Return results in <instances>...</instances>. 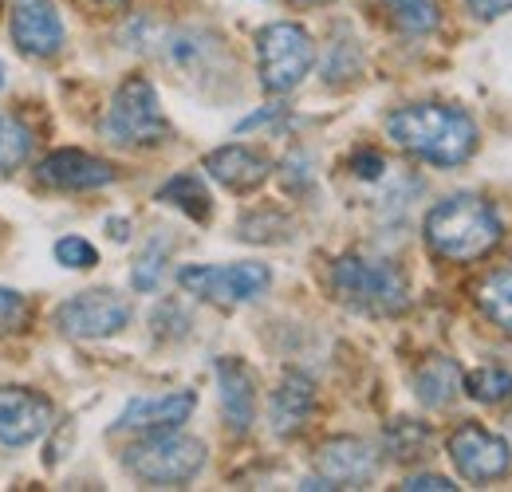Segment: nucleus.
Returning <instances> with one entry per match:
<instances>
[{
    "mask_svg": "<svg viewBox=\"0 0 512 492\" xmlns=\"http://www.w3.org/2000/svg\"><path fill=\"white\" fill-rule=\"evenodd\" d=\"M32 154V130L16 115H0V174L24 166Z\"/></svg>",
    "mask_w": 512,
    "mask_h": 492,
    "instance_id": "393cba45",
    "label": "nucleus"
},
{
    "mask_svg": "<svg viewBox=\"0 0 512 492\" xmlns=\"http://www.w3.org/2000/svg\"><path fill=\"white\" fill-rule=\"evenodd\" d=\"M414 390H418V402H422V406L442 410V406H449V402L465 390V374H461V367H457L453 359L434 355V359H426V363L418 367Z\"/></svg>",
    "mask_w": 512,
    "mask_h": 492,
    "instance_id": "6ab92c4d",
    "label": "nucleus"
},
{
    "mask_svg": "<svg viewBox=\"0 0 512 492\" xmlns=\"http://www.w3.org/2000/svg\"><path fill=\"white\" fill-rule=\"evenodd\" d=\"M28 323V300L16 288H0V335H12Z\"/></svg>",
    "mask_w": 512,
    "mask_h": 492,
    "instance_id": "cd10ccee",
    "label": "nucleus"
},
{
    "mask_svg": "<svg viewBox=\"0 0 512 492\" xmlns=\"http://www.w3.org/2000/svg\"><path fill=\"white\" fill-rule=\"evenodd\" d=\"M103 138L123 150L162 146L170 138V123L162 115L158 91L146 75H127L119 83V91L111 95V107L103 115Z\"/></svg>",
    "mask_w": 512,
    "mask_h": 492,
    "instance_id": "39448f33",
    "label": "nucleus"
},
{
    "mask_svg": "<svg viewBox=\"0 0 512 492\" xmlns=\"http://www.w3.org/2000/svg\"><path fill=\"white\" fill-rule=\"evenodd\" d=\"M379 4L386 8V16L410 36H422V32L438 28V0H379Z\"/></svg>",
    "mask_w": 512,
    "mask_h": 492,
    "instance_id": "5701e85b",
    "label": "nucleus"
},
{
    "mask_svg": "<svg viewBox=\"0 0 512 492\" xmlns=\"http://www.w3.org/2000/svg\"><path fill=\"white\" fill-rule=\"evenodd\" d=\"M205 170H209L213 182H221L225 189H233V193H253V189H260V185L268 182L272 162L260 150H253V146L233 142V146L213 150L205 158Z\"/></svg>",
    "mask_w": 512,
    "mask_h": 492,
    "instance_id": "a211bd4d",
    "label": "nucleus"
},
{
    "mask_svg": "<svg viewBox=\"0 0 512 492\" xmlns=\"http://www.w3.org/2000/svg\"><path fill=\"white\" fill-rule=\"evenodd\" d=\"M166 256H170V241H166V237H158L154 245H146V252L138 256V264H134V272H130V284H134L138 292H154L158 280H162Z\"/></svg>",
    "mask_w": 512,
    "mask_h": 492,
    "instance_id": "a878e982",
    "label": "nucleus"
},
{
    "mask_svg": "<svg viewBox=\"0 0 512 492\" xmlns=\"http://www.w3.org/2000/svg\"><path fill=\"white\" fill-rule=\"evenodd\" d=\"M158 201L182 209L193 221H209V217H213V197H209V189H205V182H201L197 174H178V178H170V182L158 189Z\"/></svg>",
    "mask_w": 512,
    "mask_h": 492,
    "instance_id": "aec40b11",
    "label": "nucleus"
},
{
    "mask_svg": "<svg viewBox=\"0 0 512 492\" xmlns=\"http://www.w3.org/2000/svg\"><path fill=\"white\" fill-rule=\"evenodd\" d=\"M469 12L481 16V20H493V16L512 12V0H469Z\"/></svg>",
    "mask_w": 512,
    "mask_h": 492,
    "instance_id": "7c9ffc66",
    "label": "nucleus"
},
{
    "mask_svg": "<svg viewBox=\"0 0 512 492\" xmlns=\"http://www.w3.org/2000/svg\"><path fill=\"white\" fill-rule=\"evenodd\" d=\"M0 87H4V67H0Z\"/></svg>",
    "mask_w": 512,
    "mask_h": 492,
    "instance_id": "72a5a7b5",
    "label": "nucleus"
},
{
    "mask_svg": "<svg viewBox=\"0 0 512 492\" xmlns=\"http://www.w3.org/2000/svg\"><path fill=\"white\" fill-rule=\"evenodd\" d=\"M386 134L406 154H414L430 166H461L477 150V123L465 111L442 107V103L398 107L386 119Z\"/></svg>",
    "mask_w": 512,
    "mask_h": 492,
    "instance_id": "f257e3e1",
    "label": "nucleus"
},
{
    "mask_svg": "<svg viewBox=\"0 0 512 492\" xmlns=\"http://www.w3.org/2000/svg\"><path fill=\"white\" fill-rule=\"evenodd\" d=\"M316 469H320L323 481H331V489H363V485H371L379 461H375V449L367 441L331 437L316 453Z\"/></svg>",
    "mask_w": 512,
    "mask_h": 492,
    "instance_id": "ddd939ff",
    "label": "nucleus"
},
{
    "mask_svg": "<svg viewBox=\"0 0 512 492\" xmlns=\"http://www.w3.org/2000/svg\"><path fill=\"white\" fill-rule=\"evenodd\" d=\"M477 304L501 331L512 335V272H489L477 288Z\"/></svg>",
    "mask_w": 512,
    "mask_h": 492,
    "instance_id": "4be33fe9",
    "label": "nucleus"
},
{
    "mask_svg": "<svg viewBox=\"0 0 512 492\" xmlns=\"http://www.w3.org/2000/svg\"><path fill=\"white\" fill-rule=\"evenodd\" d=\"M162 60L182 79L201 83V79H217V71L225 67V48L205 28H178L162 36Z\"/></svg>",
    "mask_w": 512,
    "mask_h": 492,
    "instance_id": "f8f14e48",
    "label": "nucleus"
},
{
    "mask_svg": "<svg viewBox=\"0 0 512 492\" xmlns=\"http://www.w3.org/2000/svg\"><path fill=\"white\" fill-rule=\"evenodd\" d=\"M426 245L446 260H477L501 241V217L473 193H453L426 213Z\"/></svg>",
    "mask_w": 512,
    "mask_h": 492,
    "instance_id": "f03ea898",
    "label": "nucleus"
},
{
    "mask_svg": "<svg viewBox=\"0 0 512 492\" xmlns=\"http://www.w3.org/2000/svg\"><path fill=\"white\" fill-rule=\"evenodd\" d=\"M178 284L197 300H209L217 308H237L268 292L272 272L264 264H190L178 272Z\"/></svg>",
    "mask_w": 512,
    "mask_h": 492,
    "instance_id": "0eeeda50",
    "label": "nucleus"
},
{
    "mask_svg": "<svg viewBox=\"0 0 512 492\" xmlns=\"http://www.w3.org/2000/svg\"><path fill=\"white\" fill-rule=\"evenodd\" d=\"M8 32L12 44L32 60H52L64 48V20L52 0H12Z\"/></svg>",
    "mask_w": 512,
    "mask_h": 492,
    "instance_id": "9b49d317",
    "label": "nucleus"
},
{
    "mask_svg": "<svg viewBox=\"0 0 512 492\" xmlns=\"http://www.w3.org/2000/svg\"><path fill=\"white\" fill-rule=\"evenodd\" d=\"M52 402L28 386H0V445L28 449L52 430Z\"/></svg>",
    "mask_w": 512,
    "mask_h": 492,
    "instance_id": "9d476101",
    "label": "nucleus"
},
{
    "mask_svg": "<svg viewBox=\"0 0 512 492\" xmlns=\"http://www.w3.org/2000/svg\"><path fill=\"white\" fill-rule=\"evenodd\" d=\"M95 4H103V8H123L127 0H95Z\"/></svg>",
    "mask_w": 512,
    "mask_h": 492,
    "instance_id": "2f4dec72",
    "label": "nucleus"
},
{
    "mask_svg": "<svg viewBox=\"0 0 512 492\" xmlns=\"http://www.w3.org/2000/svg\"><path fill=\"white\" fill-rule=\"evenodd\" d=\"M453 469L469 481V485H489L497 477H505L512 465V449L505 437L481 430V426H457L446 441Z\"/></svg>",
    "mask_w": 512,
    "mask_h": 492,
    "instance_id": "1a4fd4ad",
    "label": "nucleus"
},
{
    "mask_svg": "<svg viewBox=\"0 0 512 492\" xmlns=\"http://www.w3.org/2000/svg\"><path fill=\"white\" fill-rule=\"evenodd\" d=\"M197 406L193 390H174V394H154V398H130L127 410L119 414L115 430L134 433H158V430H178Z\"/></svg>",
    "mask_w": 512,
    "mask_h": 492,
    "instance_id": "2eb2a0df",
    "label": "nucleus"
},
{
    "mask_svg": "<svg viewBox=\"0 0 512 492\" xmlns=\"http://www.w3.org/2000/svg\"><path fill=\"white\" fill-rule=\"evenodd\" d=\"M123 469L150 489H182L205 469V441L178 430L146 433L123 453Z\"/></svg>",
    "mask_w": 512,
    "mask_h": 492,
    "instance_id": "20e7f679",
    "label": "nucleus"
},
{
    "mask_svg": "<svg viewBox=\"0 0 512 492\" xmlns=\"http://www.w3.org/2000/svg\"><path fill=\"white\" fill-rule=\"evenodd\" d=\"M331 288L335 296L359 315H398L410 304L406 292V276L390 264V260H375V256H339L331 268Z\"/></svg>",
    "mask_w": 512,
    "mask_h": 492,
    "instance_id": "7ed1b4c3",
    "label": "nucleus"
},
{
    "mask_svg": "<svg viewBox=\"0 0 512 492\" xmlns=\"http://www.w3.org/2000/svg\"><path fill=\"white\" fill-rule=\"evenodd\" d=\"M316 410V382L300 370H288L280 378V386L272 390V402H268V422L276 437H296V433L308 426Z\"/></svg>",
    "mask_w": 512,
    "mask_h": 492,
    "instance_id": "dca6fc26",
    "label": "nucleus"
},
{
    "mask_svg": "<svg viewBox=\"0 0 512 492\" xmlns=\"http://www.w3.org/2000/svg\"><path fill=\"white\" fill-rule=\"evenodd\" d=\"M292 4H304V8H312V4H327V0H292Z\"/></svg>",
    "mask_w": 512,
    "mask_h": 492,
    "instance_id": "473e14b6",
    "label": "nucleus"
},
{
    "mask_svg": "<svg viewBox=\"0 0 512 492\" xmlns=\"http://www.w3.org/2000/svg\"><path fill=\"white\" fill-rule=\"evenodd\" d=\"M465 394L473 402H485V406H497L512 398V374L505 367H477L465 374Z\"/></svg>",
    "mask_w": 512,
    "mask_h": 492,
    "instance_id": "b1692460",
    "label": "nucleus"
},
{
    "mask_svg": "<svg viewBox=\"0 0 512 492\" xmlns=\"http://www.w3.org/2000/svg\"><path fill=\"white\" fill-rule=\"evenodd\" d=\"M217 390H221V418L229 433H249L256 422V382L253 370L241 359H217Z\"/></svg>",
    "mask_w": 512,
    "mask_h": 492,
    "instance_id": "f3484780",
    "label": "nucleus"
},
{
    "mask_svg": "<svg viewBox=\"0 0 512 492\" xmlns=\"http://www.w3.org/2000/svg\"><path fill=\"white\" fill-rule=\"evenodd\" d=\"M383 445L394 461H418L430 449V426L426 422H414V418H398V422L386 426Z\"/></svg>",
    "mask_w": 512,
    "mask_h": 492,
    "instance_id": "412c9836",
    "label": "nucleus"
},
{
    "mask_svg": "<svg viewBox=\"0 0 512 492\" xmlns=\"http://www.w3.org/2000/svg\"><path fill=\"white\" fill-rule=\"evenodd\" d=\"M351 166H355V174H359L363 182H375V178H383V170H386L383 154H375V150H363V154H355V158H351Z\"/></svg>",
    "mask_w": 512,
    "mask_h": 492,
    "instance_id": "c85d7f7f",
    "label": "nucleus"
},
{
    "mask_svg": "<svg viewBox=\"0 0 512 492\" xmlns=\"http://www.w3.org/2000/svg\"><path fill=\"white\" fill-rule=\"evenodd\" d=\"M402 489L406 492H453L457 485L446 481V477H438V473H422V477H406Z\"/></svg>",
    "mask_w": 512,
    "mask_h": 492,
    "instance_id": "c756f323",
    "label": "nucleus"
},
{
    "mask_svg": "<svg viewBox=\"0 0 512 492\" xmlns=\"http://www.w3.org/2000/svg\"><path fill=\"white\" fill-rule=\"evenodd\" d=\"M130 323L127 296L111 292V288H87L75 292L56 308V327L71 339H111Z\"/></svg>",
    "mask_w": 512,
    "mask_h": 492,
    "instance_id": "6e6552de",
    "label": "nucleus"
},
{
    "mask_svg": "<svg viewBox=\"0 0 512 492\" xmlns=\"http://www.w3.org/2000/svg\"><path fill=\"white\" fill-rule=\"evenodd\" d=\"M36 182L48 189H64V193H83V189H99V185L115 182V170L83 150H56L36 166Z\"/></svg>",
    "mask_w": 512,
    "mask_h": 492,
    "instance_id": "4468645a",
    "label": "nucleus"
},
{
    "mask_svg": "<svg viewBox=\"0 0 512 492\" xmlns=\"http://www.w3.org/2000/svg\"><path fill=\"white\" fill-rule=\"evenodd\" d=\"M56 260L64 268H95L99 264V252H95L91 241H83V237H64V241H56Z\"/></svg>",
    "mask_w": 512,
    "mask_h": 492,
    "instance_id": "bb28decb",
    "label": "nucleus"
},
{
    "mask_svg": "<svg viewBox=\"0 0 512 492\" xmlns=\"http://www.w3.org/2000/svg\"><path fill=\"white\" fill-rule=\"evenodd\" d=\"M256 67H260V87L272 95L296 91L308 71L316 67V44L300 24L276 20L268 28H260L256 36Z\"/></svg>",
    "mask_w": 512,
    "mask_h": 492,
    "instance_id": "423d86ee",
    "label": "nucleus"
}]
</instances>
